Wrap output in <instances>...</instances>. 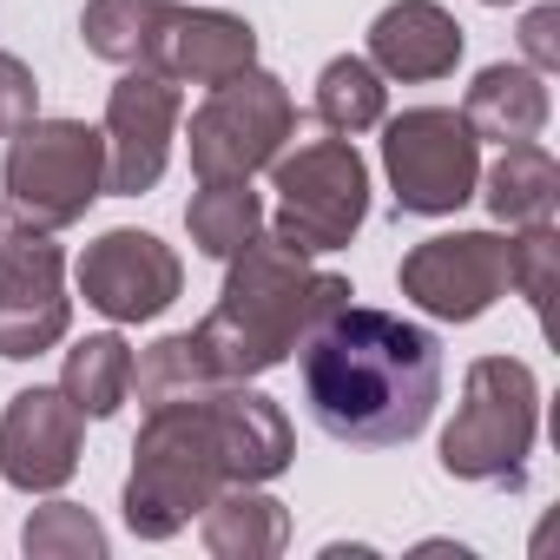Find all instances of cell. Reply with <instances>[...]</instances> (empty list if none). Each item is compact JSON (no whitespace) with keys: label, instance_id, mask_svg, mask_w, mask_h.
I'll return each instance as SVG.
<instances>
[{"label":"cell","instance_id":"24","mask_svg":"<svg viewBox=\"0 0 560 560\" xmlns=\"http://www.w3.org/2000/svg\"><path fill=\"white\" fill-rule=\"evenodd\" d=\"M159 14H165V0H86L80 40H86V54H100L113 67H139L145 47H152Z\"/></svg>","mask_w":560,"mask_h":560},{"label":"cell","instance_id":"2","mask_svg":"<svg viewBox=\"0 0 560 560\" xmlns=\"http://www.w3.org/2000/svg\"><path fill=\"white\" fill-rule=\"evenodd\" d=\"M224 291L211 304V317L191 330L211 357V370L224 383H250L277 363H291L304 350V337L343 311L357 291H350V277L337 270H317L304 250L291 244H277V237H250L237 257H224Z\"/></svg>","mask_w":560,"mask_h":560},{"label":"cell","instance_id":"12","mask_svg":"<svg viewBox=\"0 0 560 560\" xmlns=\"http://www.w3.org/2000/svg\"><path fill=\"white\" fill-rule=\"evenodd\" d=\"M178 86L152 67H126V80L113 86L106 100V191L119 198H139L165 178V159H172V139H178Z\"/></svg>","mask_w":560,"mask_h":560},{"label":"cell","instance_id":"26","mask_svg":"<svg viewBox=\"0 0 560 560\" xmlns=\"http://www.w3.org/2000/svg\"><path fill=\"white\" fill-rule=\"evenodd\" d=\"M553 284H560V231H553V218L514 224V237H508V291H521L527 311L547 317Z\"/></svg>","mask_w":560,"mask_h":560},{"label":"cell","instance_id":"18","mask_svg":"<svg viewBox=\"0 0 560 560\" xmlns=\"http://www.w3.org/2000/svg\"><path fill=\"white\" fill-rule=\"evenodd\" d=\"M553 100H547V73L521 67V60H494L475 73L468 100H462V119L475 139H494V145H521V139H540Z\"/></svg>","mask_w":560,"mask_h":560},{"label":"cell","instance_id":"28","mask_svg":"<svg viewBox=\"0 0 560 560\" xmlns=\"http://www.w3.org/2000/svg\"><path fill=\"white\" fill-rule=\"evenodd\" d=\"M521 54H527L534 73H553L560 67V8H534L521 21Z\"/></svg>","mask_w":560,"mask_h":560},{"label":"cell","instance_id":"14","mask_svg":"<svg viewBox=\"0 0 560 560\" xmlns=\"http://www.w3.org/2000/svg\"><path fill=\"white\" fill-rule=\"evenodd\" d=\"M139 67L165 73L172 86H218V80L257 67V27L244 14H224V8H172L165 0Z\"/></svg>","mask_w":560,"mask_h":560},{"label":"cell","instance_id":"13","mask_svg":"<svg viewBox=\"0 0 560 560\" xmlns=\"http://www.w3.org/2000/svg\"><path fill=\"white\" fill-rule=\"evenodd\" d=\"M80 448H86V416L73 409V396L54 383V389H21L0 416V481H14L27 494H54L73 481L80 468Z\"/></svg>","mask_w":560,"mask_h":560},{"label":"cell","instance_id":"8","mask_svg":"<svg viewBox=\"0 0 560 560\" xmlns=\"http://www.w3.org/2000/svg\"><path fill=\"white\" fill-rule=\"evenodd\" d=\"M383 172H389L396 211L448 218L481 185V139L455 106H409L383 119Z\"/></svg>","mask_w":560,"mask_h":560},{"label":"cell","instance_id":"16","mask_svg":"<svg viewBox=\"0 0 560 560\" xmlns=\"http://www.w3.org/2000/svg\"><path fill=\"white\" fill-rule=\"evenodd\" d=\"M211 422H218L231 481H277L291 468V455H298L291 416L277 409L264 389H250V383H218L211 389Z\"/></svg>","mask_w":560,"mask_h":560},{"label":"cell","instance_id":"23","mask_svg":"<svg viewBox=\"0 0 560 560\" xmlns=\"http://www.w3.org/2000/svg\"><path fill=\"white\" fill-rule=\"evenodd\" d=\"M317 119H324L330 132H343V139L383 126V119H389V86H383V73H376L363 54L330 60V67L317 73Z\"/></svg>","mask_w":560,"mask_h":560},{"label":"cell","instance_id":"10","mask_svg":"<svg viewBox=\"0 0 560 560\" xmlns=\"http://www.w3.org/2000/svg\"><path fill=\"white\" fill-rule=\"evenodd\" d=\"M73 324V298H67V250L54 244V231H27L14 224L0 237V357L27 363L47 357Z\"/></svg>","mask_w":560,"mask_h":560},{"label":"cell","instance_id":"6","mask_svg":"<svg viewBox=\"0 0 560 560\" xmlns=\"http://www.w3.org/2000/svg\"><path fill=\"white\" fill-rule=\"evenodd\" d=\"M264 172H270V191H277V218H270L277 244L317 257V250H343L363 231V218H370V165L343 132L337 139H298Z\"/></svg>","mask_w":560,"mask_h":560},{"label":"cell","instance_id":"17","mask_svg":"<svg viewBox=\"0 0 560 560\" xmlns=\"http://www.w3.org/2000/svg\"><path fill=\"white\" fill-rule=\"evenodd\" d=\"M198 534H205V553L218 560H270L291 547V514L277 494H264V481H224L198 508Z\"/></svg>","mask_w":560,"mask_h":560},{"label":"cell","instance_id":"11","mask_svg":"<svg viewBox=\"0 0 560 560\" xmlns=\"http://www.w3.org/2000/svg\"><path fill=\"white\" fill-rule=\"evenodd\" d=\"M185 291V264L165 237L152 231H100L80 257V298L106 317V324H152L178 304Z\"/></svg>","mask_w":560,"mask_h":560},{"label":"cell","instance_id":"27","mask_svg":"<svg viewBox=\"0 0 560 560\" xmlns=\"http://www.w3.org/2000/svg\"><path fill=\"white\" fill-rule=\"evenodd\" d=\"M27 119H40V80H34V67H27V60L0 54V139L21 132Z\"/></svg>","mask_w":560,"mask_h":560},{"label":"cell","instance_id":"22","mask_svg":"<svg viewBox=\"0 0 560 560\" xmlns=\"http://www.w3.org/2000/svg\"><path fill=\"white\" fill-rule=\"evenodd\" d=\"M218 383H224V376L211 370V357H205V343H198L191 330L159 337L145 357H132V389H139L145 409H159V402H198V396H211Z\"/></svg>","mask_w":560,"mask_h":560},{"label":"cell","instance_id":"20","mask_svg":"<svg viewBox=\"0 0 560 560\" xmlns=\"http://www.w3.org/2000/svg\"><path fill=\"white\" fill-rule=\"evenodd\" d=\"M185 231L205 257H237L264 231V198L250 191V178H205L185 205Z\"/></svg>","mask_w":560,"mask_h":560},{"label":"cell","instance_id":"15","mask_svg":"<svg viewBox=\"0 0 560 560\" xmlns=\"http://www.w3.org/2000/svg\"><path fill=\"white\" fill-rule=\"evenodd\" d=\"M370 67L402 86L448 80L462 67V21L442 0H389L370 21Z\"/></svg>","mask_w":560,"mask_h":560},{"label":"cell","instance_id":"21","mask_svg":"<svg viewBox=\"0 0 560 560\" xmlns=\"http://www.w3.org/2000/svg\"><path fill=\"white\" fill-rule=\"evenodd\" d=\"M60 389L73 396V409L86 422L119 416V402L132 396V343L119 330H100V337L73 343L67 350V370H60Z\"/></svg>","mask_w":560,"mask_h":560},{"label":"cell","instance_id":"25","mask_svg":"<svg viewBox=\"0 0 560 560\" xmlns=\"http://www.w3.org/2000/svg\"><path fill=\"white\" fill-rule=\"evenodd\" d=\"M21 547L34 560H106V527L80 501H47V508L27 514Z\"/></svg>","mask_w":560,"mask_h":560},{"label":"cell","instance_id":"19","mask_svg":"<svg viewBox=\"0 0 560 560\" xmlns=\"http://www.w3.org/2000/svg\"><path fill=\"white\" fill-rule=\"evenodd\" d=\"M481 198L501 224H534V218H553L560 205V165L547 145L521 139V145H501V159L488 165L481 178Z\"/></svg>","mask_w":560,"mask_h":560},{"label":"cell","instance_id":"4","mask_svg":"<svg viewBox=\"0 0 560 560\" xmlns=\"http://www.w3.org/2000/svg\"><path fill=\"white\" fill-rule=\"evenodd\" d=\"M540 435V383L521 357H475L462 376L455 422L442 429V468L455 481L521 488Z\"/></svg>","mask_w":560,"mask_h":560},{"label":"cell","instance_id":"29","mask_svg":"<svg viewBox=\"0 0 560 560\" xmlns=\"http://www.w3.org/2000/svg\"><path fill=\"white\" fill-rule=\"evenodd\" d=\"M481 8H508V0H481Z\"/></svg>","mask_w":560,"mask_h":560},{"label":"cell","instance_id":"7","mask_svg":"<svg viewBox=\"0 0 560 560\" xmlns=\"http://www.w3.org/2000/svg\"><path fill=\"white\" fill-rule=\"evenodd\" d=\"M298 139V100L291 86L244 67L218 86H205V106L191 113V172L205 178H257L277 152Z\"/></svg>","mask_w":560,"mask_h":560},{"label":"cell","instance_id":"5","mask_svg":"<svg viewBox=\"0 0 560 560\" xmlns=\"http://www.w3.org/2000/svg\"><path fill=\"white\" fill-rule=\"evenodd\" d=\"M8 218L27 231H67L106 198V139L86 119H27L8 132L0 165Z\"/></svg>","mask_w":560,"mask_h":560},{"label":"cell","instance_id":"1","mask_svg":"<svg viewBox=\"0 0 560 560\" xmlns=\"http://www.w3.org/2000/svg\"><path fill=\"white\" fill-rule=\"evenodd\" d=\"M298 370L317 429L357 448L416 442L442 402V343L422 324H402L370 304L330 311L304 337Z\"/></svg>","mask_w":560,"mask_h":560},{"label":"cell","instance_id":"3","mask_svg":"<svg viewBox=\"0 0 560 560\" xmlns=\"http://www.w3.org/2000/svg\"><path fill=\"white\" fill-rule=\"evenodd\" d=\"M231 481L224 442L211 422V396L198 402H159L139 422L132 475H126V527L139 540H172L198 521V508Z\"/></svg>","mask_w":560,"mask_h":560},{"label":"cell","instance_id":"9","mask_svg":"<svg viewBox=\"0 0 560 560\" xmlns=\"http://www.w3.org/2000/svg\"><path fill=\"white\" fill-rule=\"evenodd\" d=\"M402 298L435 317V324H475L508 298V237L494 231H442L422 237L402 270H396Z\"/></svg>","mask_w":560,"mask_h":560}]
</instances>
